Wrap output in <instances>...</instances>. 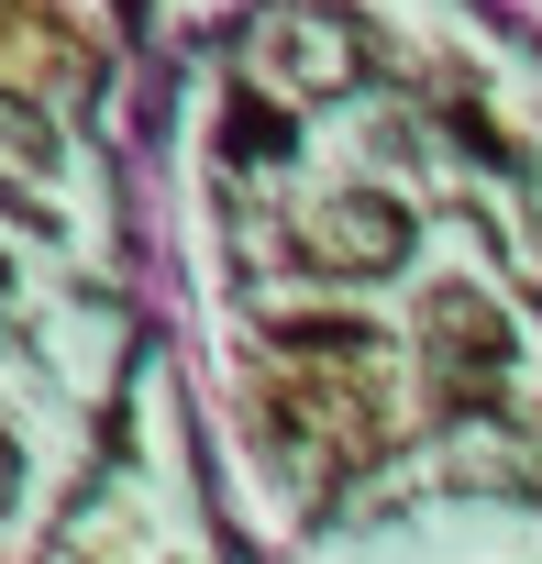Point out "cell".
<instances>
[{"instance_id": "obj_1", "label": "cell", "mask_w": 542, "mask_h": 564, "mask_svg": "<svg viewBox=\"0 0 542 564\" xmlns=\"http://www.w3.org/2000/svg\"><path fill=\"white\" fill-rule=\"evenodd\" d=\"M265 432H278V454H300V465H322V476H355V465L388 443L377 333H355V322H300V333H278V366H265Z\"/></svg>"}, {"instance_id": "obj_2", "label": "cell", "mask_w": 542, "mask_h": 564, "mask_svg": "<svg viewBox=\"0 0 542 564\" xmlns=\"http://www.w3.org/2000/svg\"><path fill=\"white\" fill-rule=\"evenodd\" d=\"M243 56H254V78L278 89V100H322V89L355 67V34L322 23V12H265V23L243 34Z\"/></svg>"}, {"instance_id": "obj_3", "label": "cell", "mask_w": 542, "mask_h": 564, "mask_svg": "<svg viewBox=\"0 0 542 564\" xmlns=\"http://www.w3.org/2000/svg\"><path fill=\"white\" fill-rule=\"evenodd\" d=\"M311 243H322L333 276H388V265H410V210H399L388 188H333Z\"/></svg>"}, {"instance_id": "obj_4", "label": "cell", "mask_w": 542, "mask_h": 564, "mask_svg": "<svg viewBox=\"0 0 542 564\" xmlns=\"http://www.w3.org/2000/svg\"><path fill=\"white\" fill-rule=\"evenodd\" d=\"M421 344L454 366V377H498L509 366V311L487 289H465V276H443V289H421Z\"/></svg>"}, {"instance_id": "obj_5", "label": "cell", "mask_w": 542, "mask_h": 564, "mask_svg": "<svg viewBox=\"0 0 542 564\" xmlns=\"http://www.w3.org/2000/svg\"><path fill=\"white\" fill-rule=\"evenodd\" d=\"M0 166H12V177H45L56 166V122L34 100H12V89H0Z\"/></svg>"}, {"instance_id": "obj_6", "label": "cell", "mask_w": 542, "mask_h": 564, "mask_svg": "<svg viewBox=\"0 0 542 564\" xmlns=\"http://www.w3.org/2000/svg\"><path fill=\"white\" fill-rule=\"evenodd\" d=\"M12 498H23V443L0 432V509H12Z\"/></svg>"}, {"instance_id": "obj_7", "label": "cell", "mask_w": 542, "mask_h": 564, "mask_svg": "<svg viewBox=\"0 0 542 564\" xmlns=\"http://www.w3.org/2000/svg\"><path fill=\"white\" fill-rule=\"evenodd\" d=\"M0 289H12V265H0Z\"/></svg>"}]
</instances>
